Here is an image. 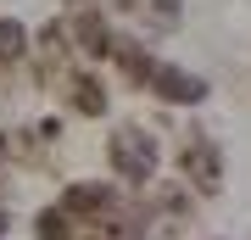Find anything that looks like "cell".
Wrapping results in <instances>:
<instances>
[{"mask_svg": "<svg viewBox=\"0 0 251 240\" xmlns=\"http://www.w3.org/2000/svg\"><path fill=\"white\" fill-rule=\"evenodd\" d=\"M140 79H151L168 101H201V95H206V84H201V79H190V73H179V67H156V62H145V67H140Z\"/></svg>", "mask_w": 251, "mask_h": 240, "instance_id": "cell-2", "label": "cell"}, {"mask_svg": "<svg viewBox=\"0 0 251 240\" xmlns=\"http://www.w3.org/2000/svg\"><path fill=\"white\" fill-rule=\"evenodd\" d=\"M184 173H196V185L201 190H212L218 185V151H212V145H184Z\"/></svg>", "mask_w": 251, "mask_h": 240, "instance_id": "cell-3", "label": "cell"}, {"mask_svg": "<svg viewBox=\"0 0 251 240\" xmlns=\"http://www.w3.org/2000/svg\"><path fill=\"white\" fill-rule=\"evenodd\" d=\"M0 229H6V218H0Z\"/></svg>", "mask_w": 251, "mask_h": 240, "instance_id": "cell-10", "label": "cell"}, {"mask_svg": "<svg viewBox=\"0 0 251 240\" xmlns=\"http://www.w3.org/2000/svg\"><path fill=\"white\" fill-rule=\"evenodd\" d=\"M23 51H28V34L17 23H0V62H17Z\"/></svg>", "mask_w": 251, "mask_h": 240, "instance_id": "cell-6", "label": "cell"}, {"mask_svg": "<svg viewBox=\"0 0 251 240\" xmlns=\"http://www.w3.org/2000/svg\"><path fill=\"white\" fill-rule=\"evenodd\" d=\"M78 39H84V51H112V34H106V23L100 17H78Z\"/></svg>", "mask_w": 251, "mask_h": 240, "instance_id": "cell-5", "label": "cell"}, {"mask_svg": "<svg viewBox=\"0 0 251 240\" xmlns=\"http://www.w3.org/2000/svg\"><path fill=\"white\" fill-rule=\"evenodd\" d=\"M112 162H117V173H123V179H151L156 145L145 140L140 129H123V134H112Z\"/></svg>", "mask_w": 251, "mask_h": 240, "instance_id": "cell-1", "label": "cell"}, {"mask_svg": "<svg viewBox=\"0 0 251 240\" xmlns=\"http://www.w3.org/2000/svg\"><path fill=\"white\" fill-rule=\"evenodd\" d=\"M156 11H162V17H173V11H179V0H156Z\"/></svg>", "mask_w": 251, "mask_h": 240, "instance_id": "cell-9", "label": "cell"}, {"mask_svg": "<svg viewBox=\"0 0 251 240\" xmlns=\"http://www.w3.org/2000/svg\"><path fill=\"white\" fill-rule=\"evenodd\" d=\"M95 207H106V190L100 185H73L67 190V213H95Z\"/></svg>", "mask_w": 251, "mask_h": 240, "instance_id": "cell-4", "label": "cell"}, {"mask_svg": "<svg viewBox=\"0 0 251 240\" xmlns=\"http://www.w3.org/2000/svg\"><path fill=\"white\" fill-rule=\"evenodd\" d=\"M73 89H78V95H73V107H78L84 117H95L100 107H106V95H100V84H90V79H78Z\"/></svg>", "mask_w": 251, "mask_h": 240, "instance_id": "cell-7", "label": "cell"}, {"mask_svg": "<svg viewBox=\"0 0 251 240\" xmlns=\"http://www.w3.org/2000/svg\"><path fill=\"white\" fill-rule=\"evenodd\" d=\"M67 235V218L62 213H45V218H39V240H62Z\"/></svg>", "mask_w": 251, "mask_h": 240, "instance_id": "cell-8", "label": "cell"}]
</instances>
